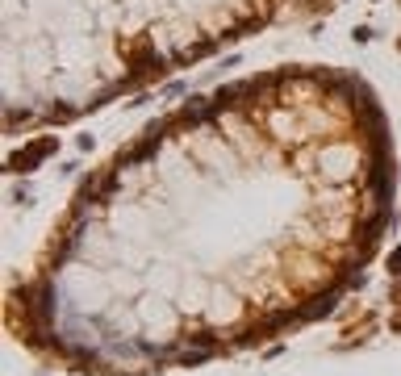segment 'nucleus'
Listing matches in <instances>:
<instances>
[{
  "instance_id": "nucleus-1",
  "label": "nucleus",
  "mask_w": 401,
  "mask_h": 376,
  "mask_svg": "<svg viewBox=\"0 0 401 376\" xmlns=\"http://www.w3.org/2000/svg\"><path fill=\"white\" fill-rule=\"evenodd\" d=\"M389 272H401V247H397V251L389 255Z\"/></svg>"
}]
</instances>
